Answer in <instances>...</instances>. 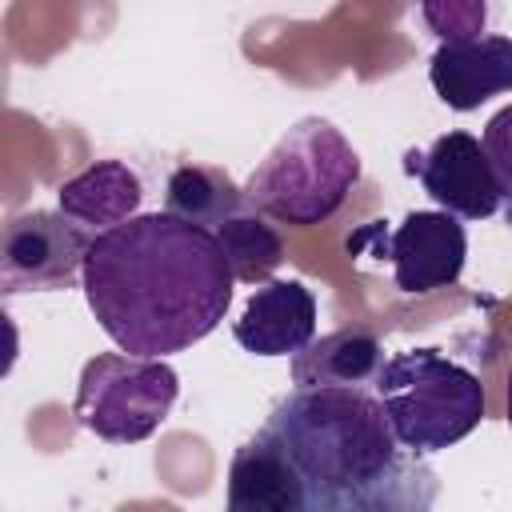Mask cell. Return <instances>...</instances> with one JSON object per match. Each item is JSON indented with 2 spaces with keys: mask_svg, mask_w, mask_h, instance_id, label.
<instances>
[{
  "mask_svg": "<svg viewBox=\"0 0 512 512\" xmlns=\"http://www.w3.org/2000/svg\"><path fill=\"white\" fill-rule=\"evenodd\" d=\"M80 284L100 332L120 352L172 356L216 332L236 276L212 228L144 212L92 232Z\"/></svg>",
  "mask_w": 512,
  "mask_h": 512,
  "instance_id": "obj_1",
  "label": "cell"
},
{
  "mask_svg": "<svg viewBox=\"0 0 512 512\" xmlns=\"http://www.w3.org/2000/svg\"><path fill=\"white\" fill-rule=\"evenodd\" d=\"M260 432L288 460L296 512H420L436 500L432 468L400 444L368 388L296 384Z\"/></svg>",
  "mask_w": 512,
  "mask_h": 512,
  "instance_id": "obj_2",
  "label": "cell"
},
{
  "mask_svg": "<svg viewBox=\"0 0 512 512\" xmlns=\"http://www.w3.org/2000/svg\"><path fill=\"white\" fill-rule=\"evenodd\" d=\"M356 180L360 156L344 132L324 116H304L252 168L244 196L256 212L280 224L316 228L340 212Z\"/></svg>",
  "mask_w": 512,
  "mask_h": 512,
  "instance_id": "obj_3",
  "label": "cell"
},
{
  "mask_svg": "<svg viewBox=\"0 0 512 512\" xmlns=\"http://www.w3.org/2000/svg\"><path fill=\"white\" fill-rule=\"evenodd\" d=\"M372 388L392 420V432L416 456H432L460 444L484 420L480 376L440 356L436 348L388 356Z\"/></svg>",
  "mask_w": 512,
  "mask_h": 512,
  "instance_id": "obj_4",
  "label": "cell"
},
{
  "mask_svg": "<svg viewBox=\"0 0 512 512\" xmlns=\"http://www.w3.org/2000/svg\"><path fill=\"white\" fill-rule=\"evenodd\" d=\"M180 376L164 356L100 352L80 368L72 416L96 440L140 444L172 412Z\"/></svg>",
  "mask_w": 512,
  "mask_h": 512,
  "instance_id": "obj_5",
  "label": "cell"
},
{
  "mask_svg": "<svg viewBox=\"0 0 512 512\" xmlns=\"http://www.w3.org/2000/svg\"><path fill=\"white\" fill-rule=\"evenodd\" d=\"M92 236L64 212L32 208L4 224L0 236V288L12 292H60L84 280V256Z\"/></svg>",
  "mask_w": 512,
  "mask_h": 512,
  "instance_id": "obj_6",
  "label": "cell"
},
{
  "mask_svg": "<svg viewBox=\"0 0 512 512\" xmlns=\"http://www.w3.org/2000/svg\"><path fill=\"white\" fill-rule=\"evenodd\" d=\"M404 172L416 176L424 192L460 220H488L508 196L484 152V140L472 132H444L424 152H408Z\"/></svg>",
  "mask_w": 512,
  "mask_h": 512,
  "instance_id": "obj_7",
  "label": "cell"
},
{
  "mask_svg": "<svg viewBox=\"0 0 512 512\" xmlns=\"http://www.w3.org/2000/svg\"><path fill=\"white\" fill-rule=\"evenodd\" d=\"M384 248L392 256L396 288L408 296H424L460 280L468 236L460 216L436 208V212H408Z\"/></svg>",
  "mask_w": 512,
  "mask_h": 512,
  "instance_id": "obj_8",
  "label": "cell"
},
{
  "mask_svg": "<svg viewBox=\"0 0 512 512\" xmlns=\"http://www.w3.org/2000/svg\"><path fill=\"white\" fill-rule=\"evenodd\" d=\"M428 80L452 112H472L492 96L512 92V36H476L440 44L428 60Z\"/></svg>",
  "mask_w": 512,
  "mask_h": 512,
  "instance_id": "obj_9",
  "label": "cell"
},
{
  "mask_svg": "<svg viewBox=\"0 0 512 512\" xmlns=\"http://www.w3.org/2000/svg\"><path fill=\"white\" fill-rule=\"evenodd\" d=\"M232 336L252 356H292L316 336V296L300 280H264L240 320L232 324Z\"/></svg>",
  "mask_w": 512,
  "mask_h": 512,
  "instance_id": "obj_10",
  "label": "cell"
},
{
  "mask_svg": "<svg viewBox=\"0 0 512 512\" xmlns=\"http://www.w3.org/2000/svg\"><path fill=\"white\" fill-rule=\"evenodd\" d=\"M140 200H144L140 176L120 160H96L56 188L60 212L72 216L80 228H100V232L136 216Z\"/></svg>",
  "mask_w": 512,
  "mask_h": 512,
  "instance_id": "obj_11",
  "label": "cell"
},
{
  "mask_svg": "<svg viewBox=\"0 0 512 512\" xmlns=\"http://www.w3.org/2000/svg\"><path fill=\"white\" fill-rule=\"evenodd\" d=\"M384 364V348L368 328H336L328 336H312L300 352H292V384H344L368 388Z\"/></svg>",
  "mask_w": 512,
  "mask_h": 512,
  "instance_id": "obj_12",
  "label": "cell"
},
{
  "mask_svg": "<svg viewBox=\"0 0 512 512\" xmlns=\"http://www.w3.org/2000/svg\"><path fill=\"white\" fill-rule=\"evenodd\" d=\"M228 508L232 512H296V488L280 448L256 432L228 464Z\"/></svg>",
  "mask_w": 512,
  "mask_h": 512,
  "instance_id": "obj_13",
  "label": "cell"
},
{
  "mask_svg": "<svg viewBox=\"0 0 512 512\" xmlns=\"http://www.w3.org/2000/svg\"><path fill=\"white\" fill-rule=\"evenodd\" d=\"M248 208L252 204H248L244 188L232 184V176L224 168H208V164H180L164 188V212H172L188 224L212 228V232Z\"/></svg>",
  "mask_w": 512,
  "mask_h": 512,
  "instance_id": "obj_14",
  "label": "cell"
},
{
  "mask_svg": "<svg viewBox=\"0 0 512 512\" xmlns=\"http://www.w3.org/2000/svg\"><path fill=\"white\" fill-rule=\"evenodd\" d=\"M216 240H220V248L228 256V268H232V276L240 284H264L280 268V260H284L280 232L256 208L236 212L232 220H224L216 228Z\"/></svg>",
  "mask_w": 512,
  "mask_h": 512,
  "instance_id": "obj_15",
  "label": "cell"
},
{
  "mask_svg": "<svg viewBox=\"0 0 512 512\" xmlns=\"http://www.w3.org/2000/svg\"><path fill=\"white\" fill-rule=\"evenodd\" d=\"M420 16L440 44L488 36V0H420Z\"/></svg>",
  "mask_w": 512,
  "mask_h": 512,
  "instance_id": "obj_16",
  "label": "cell"
},
{
  "mask_svg": "<svg viewBox=\"0 0 512 512\" xmlns=\"http://www.w3.org/2000/svg\"><path fill=\"white\" fill-rule=\"evenodd\" d=\"M484 152H488L496 176L504 180V188L512 192V104L500 108V112L484 124Z\"/></svg>",
  "mask_w": 512,
  "mask_h": 512,
  "instance_id": "obj_17",
  "label": "cell"
},
{
  "mask_svg": "<svg viewBox=\"0 0 512 512\" xmlns=\"http://www.w3.org/2000/svg\"><path fill=\"white\" fill-rule=\"evenodd\" d=\"M508 424H512V368H508Z\"/></svg>",
  "mask_w": 512,
  "mask_h": 512,
  "instance_id": "obj_18",
  "label": "cell"
},
{
  "mask_svg": "<svg viewBox=\"0 0 512 512\" xmlns=\"http://www.w3.org/2000/svg\"><path fill=\"white\" fill-rule=\"evenodd\" d=\"M504 220H508V228H512V192H508V208H504Z\"/></svg>",
  "mask_w": 512,
  "mask_h": 512,
  "instance_id": "obj_19",
  "label": "cell"
}]
</instances>
